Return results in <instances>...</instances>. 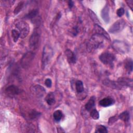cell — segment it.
<instances>
[{"mask_svg":"<svg viewBox=\"0 0 133 133\" xmlns=\"http://www.w3.org/2000/svg\"><path fill=\"white\" fill-rule=\"evenodd\" d=\"M37 15H38V10L36 9H35L30 11L28 14H26L24 16V18L27 19H33L35 18Z\"/></svg>","mask_w":133,"mask_h":133,"instance_id":"21","label":"cell"},{"mask_svg":"<svg viewBox=\"0 0 133 133\" xmlns=\"http://www.w3.org/2000/svg\"><path fill=\"white\" fill-rule=\"evenodd\" d=\"M125 68L128 73H130L132 71V61L131 59L126 60L125 62Z\"/></svg>","mask_w":133,"mask_h":133,"instance_id":"18","label":"cell"},{"mask_svg":"<svg viewBox=\"0 0 133 133\" xmlns=\"http://www.w3.org/2000/svg\"><path fill=\"white\" fill-rule=\"evenodd\" d=\"M11 35L13 38V40L15 42H17L18 40L19 37H20V33L19 32L15 29H14L11 31Z\"/></svg>","mask_w":133,"mask_h":133,"instance_id":"26","label":"cell"},{"mask_svg":"<svg viewBox=\"0 0 133 133\" xmlns=\"http://www.w3.org/2000/svg\"><path fill=\"white\" fill-rule=\"evenodd\" d=\"M95 100H96V97L93 96L90 98L88 102L86 103L85 105V109L88 111H90L92 109L94 108V107L95 105Z\"/></svg>","mask_w":133,"mask_h":133,"instance_id":"16","label":"cell"},{"mask_svg":"<svg viewBox=\"0 0 133 133\" xmlns=\"http://www.w3.org/2000/svg\"><path fill=\"white\" fill-rule=\"evenodd\" d=\"M126 26V22L123 19H119L115 22L109 28V32L111 33H117L121 32Z\"/></svg>","mask_w":133,"mask_h":133,"instance_id":"6","label":"cell"},{"mask_svg":"<svg viewBox=\"0 0 133 133\" xmlns=\"http://www.w3.org/2000/svg\"><path fill=\"white\" fill-rule=\"evenodd\" d=\"M31 92L38 97H43L45 93V89L43 86L39 85H34L31 87Z\"/></svg>","mask_w":133,"mask_h":133,"instance_id":"11","label":"cell"},{"mask_svg":"<svg viewBox=\"0 0 133 133\" xmlns=\"http://www.w3.org/2000/svg\"><path fill=\"white\" fill-rule=\"evenodd\" d=\"M90 116L94 119H98L99 117V114L98 111L96 109H92L90 113Z\"/></svg>","mask_w":133,"mask_h":133,"instance_id":"27","label":"cell"},{"mask_svg":"<svg viewBox=\"0 0 133 133\" xmlns=\"http://www.w3.org/2000/svg\"><path fill=\"white\" fill-rule=\"evenodd\" d=\"M128 5L129 6V7L132 9V3H133V1H126Z\"/></svg>","mask_w":133,"mask_h":133,"instance_id":"33","label":"cell"},{"mask_svg":"<svg viewBox=\"0 0 133 133\" xmlns=\"http://www.w3.org/2000/svg\"><path fill=\"white\" fill-rule=\"evenodd\" d=\"M5 94L9 97H14L21 92V90L16 86L11 85L5 89Z\"/></svg>","mask_w":133,"mask_h":133,"instance_id":"10","label":"cell"},{"mask_svg":"<svg viewBox=\"0 0 133 133\" xmlns=\"http://www.w3.org/2000/svg\"><path fill=\"white\" fill-rule=\"evenodd\" d=\"M104 39H105L103 36L94 34L87 43V49L89 51L96 50L103 45Z\"/></svg>","mask_w":133,"mask_h":133,"instance_id":"2","label":"cell"},{"mask_svg":"<svg viewBox=\"0 0 133 133\" xmlns=\"http://www.w3.org/2000/svg\"><path fill=\"white\" fill-rule=\"evenodd\" d=\"M39 38L40 32L39 30L38 29H35L29 40V46L31 49L35 50L37 48L39 45Z\"/></svg>","mask_w":133,"mask_h":133,"instance_id":"4","label":"cell"},{"mask_svg":"<svg viewBox=\"0 0 133 133\" xmlns=\"http://www.w3.org/2000/svg\"><path fill=\"white\" fill-rule=\"evenodd\" d=\"M101 15L102 18L104 20V21L108 23L110 21V17H109V6L106 5L102 9Z\"/></svg>","mask_w":133,"mask_h":133,"instance_id":"15","label":"cell"},{"mask_svg":"<svg viewBox=\"0 0 133 133\" xmlns=\"http://www.w3.org/2000/svg\"><path fill=\"white\" fill-rule=\"evenodd\" d=\"M94 32L95 34L100 35L104 37L107 40L110 41V37L108 32L104 30L98 24H95L94 26Z\"/></svg>","mask_w":133,"mask_h":133,"instance_id":"12","label":"cell"},{"mask_svg":"<svg viewBox=\"0 0 133 133\" xmlns=\"http://www.w3.org/2000/svg\"><path fill=\"white\" fill-rule=\"evenodd\" d=\"M35 54L32 51L26 52L21 60V64L24 69L28 68L34 58Z\"/></svg>","mask_w":133,"mask_h":133,"instance_id":"7","label":"cell"},{"mask_svg":"<svg viewBox=\"0 0 133 133\" xmlns=\"http://www.w3.org/2000/svg\"><path fill=\"white\" fill-rule=\"evenodd\" d=\"M54 55L52 48L49 45H45L43 48L42 57V66L44 69L50 61Z\"/></svg>","mask_w":133,"mask_h":133,"instance_id":"3","label":"cell"},{"mask_svg":"<svg viewBox=\"0 0 133 133\" xmlns=\"http://www.w3.org/2000/svg\"><path fill=\"white\" fill-rule=\"evenodd\" d=\"M71 32H72V34L74 36H76L77 35V34L78 33V32H79V28H78V26L76 25V26H73Z\"/></svg>","mask_w":133,"mask_h":133,"instance_id":"29","label":"cell"},{"mask_svg":"<svg viewBox=\"0 0 133 133\" xmlns=\"http://www.w3.org/2000/svg\"><path fill=\"white\" fill-rule=\"evenodd\" d=\"M129 113L127 111L123 112L118 116V118L125 122H127L129 119Z\"/></svg>","mask_w":133,"mask_h":133,"instance_id":"19","label":"cell"},{"mask_svg":"<svg viewBox=\"0 0 133 133\" xmlns=\"http://www.w3.org/2000/svg\"><path fill=\"white\" fill-rule=\"evenodd\" d=\"M53 117L56 122L60 121L62 117V112L60 110H56L53 114Z\"/></svg>","mask_w":133,"mask_h":133,"instance_id":"23","label":"cell"},{"mask_svg":"<svg viewBox=\"0 0 133 133\" xmlns=\"http://www.w3.org/2000/svg\"><path fill=\"white\" fill-rule=\"evenodd\" d=\"M95 132L97 133H107L108 132V130L105 126L102 125H99L97 126Z\"/></svg>","mask_w":133,"mask_h":133,"instance_id":"25","label":"cell"},{"mask_svg":"<svg viewBox=\"0 0 133 133\" xmlns=\"http://www.w3.org/2000/svg\"><path fill=\"white\" fill-rule=\"evenodd\" d=\"M88 14L91 19L95 23V24H98L100 23L99 21V19L97 17V15L95 14V12L93 11H92L90 9H88Z\"/></svg>","mask_w":133,"mask_h":133,"instance_id":"22","label":"cell"},{"mask_svg":"<svg viewBox=\"0 0 133 133\" xmlns=\"http://www.w3.org/2000/svg\"><path fill=\"white\" fill-rule=\"evenodd\" d=\"M18 31L20 33V37L24 38L26 37L30 32V26L25 21H20L16 25Z\"/></svg>","mask_w":133,"mask_h":133,"instance_id":"5","label":"cell"},{"mask_svg":"<svg viewBox=\"0 0 133 133\" xmlns=\"http://www.w3.org/2000/svg\"><path fill=\"white\" fill-rule=\"evenodd\" d=\"M41 115V113L35 110H31V111L29 113V117L32 119H34L35 118H37L38 117H39Z\"/></svg>","mask_w":133,"mask_h":133,"instance_id":"24","label":"cell"},{"mask_svg":"<svg viewBox=\"0 0 133 133\" xmlns=\"http://www.w3.org/2000/svg\"><path fill=\"white\" fill-rule=\"evenodd\" d=\"M100 60L105 64H111L115 60V56L109 52H104L99 56Z\"/></svg>","mask_w":133,"mask_h":133,"instance_id":"8","label":"cell"},{"mask_svg":"<svg viewBox=\"0 0 133 133\" xmlns=\"http://www.w3.org/2000/svg\"><path fill=\"white\" fill-rule=\"evenodd\" d=\"M124 12H125V10H124V9L122 7H121L119 8V9H117V11H116V14L117 15V16L119 17H122L124 14Z\"/></svg>","mask_w":133,"mask_h":133,"instance_id":"30","label":"cell"},{"mask_svg":"<svg viewBox=\"0 0 133 133\" xmlns=\"http://www.w3.org/2000/svg\"><path fill=\"white\" fill-rule=\"evenodd\" d=\"M114 103V99L111 97H106V98H103L99 102V105L103 107H109L111 105H113Z\"/></svg>","mask_w":133,"mask_h":133,"instance_id":"14","label":"cell"},{"mask_svg":"<svg viewBox=\"0 0 133 133\" xmlns=\"http://www.w3.org/2000/svg\"><path fill=\"white\" fill-rule=\"evenodd\" d=\"M68 5H69V7L70 9H71L73 6H74V3L72 1H69V2H68Z\"/></svg>","mask_w":133,"mask_h":133,"instance_id":"34","label":"cell"},{"mask_svg":"<svg viewBox=\"0 0 133 133\" xmlns=\"http://www.w3.org/2000/svg\"><path fill=\"white\" fill-rule=\"evenodd\" d=\"M75 88H76V91L78 93H82L84 90V85L83 82L80 80L77 81L75 83Z\"/></svg>","mask_w":133,"mask_h":133,"instance_id":"20","label":"cell"},{"mask_svg":"<svg viewBox=\"0 0 133 133\" xmlns=\"http://www.w3.org/2000/svg\"><path fill=\"white\" fill-rule=\"evenodd\" d=\"M45 84L47 87L50 88L52 86V81L51 79L49 78L46 79V80L45 81Z\"/></svg>","mask_w":133,"mask_h":133,"instance_id":"31","label":"cell"},{"mask_svg":"<svg viewBox=\"0 0 133 133\" xmlns=\"http://www.w3.org/2000/svg\"><path fill=\"white\" fill-rule=\"evenodd\" d=\"M45 100L48 105H51L54 104L55 103V97L54 93L49 92L45 98Z\"/></svg>","mask_w":133,"mask_h":133,"instance_id":"17","label":"cell"},{"mask_svg":"<svg viewBox=\"0 0 133 133\" xmlns=\"http://www.w3.org/2000/svg\"><path fill=\"white\" fill-rule=\"evenodd\" d=\"M103 84L113 89H122L127 87L131 86L132 81L126 77L119 78L117 81L106 79L103 81Z\"/></svg>","mask_w":133,"mask_h":133,"instance_id":"1","label":"cell"},{"mask_svg":"<svg viewBox=\"0 0 133 133\" xmlns=\"http://www.w3.org/2000/svg\"><path fill=\"white\" fill-rule=\"evenodd\" d=\"M113 47L119 52L125 53L129 50V46L126 43L120 41H115L113 43Z\"/></svg>","mask_w":133,"mask_h":133,"instance_id":"9","label":"cell"},{"mask_svg":"<svg viewBox=\"0 0 133 133\" xmlns=\"http://www.w3.org/2000/svg\"><path fill=\"white\" fill-rule=\"evenodd\" d=\"M23 5H24V3L23 2H20L17 6L16 7L15 10H14V14H18L22 9V8L23 7Z\"/></svg>","mask_w":133,"mask_h":133,"instance_id":"28","label":"cell"},{"mask_svg":"<svg viewBox=\"0 0 133 133\" xmlns=\"http://www.w3.org/2000/svg\"><path fill=\"white\" fill-rule=\"evenodd\" d=\"M65 56H66L68 61H69V63H72V64L76 63V56L72 50H71L69 49H66L65 51Z\"/></svg>","mask_w":133,"mask_h":133,"instance_id":"13","label":"cell"},{"mask_svg":"<svg viewBox=\"0 0 133 133\" xmlns=\"http://www.w3.org/2000/svg\"><path fill=\"white\" fill-rule=\"evenodd\" d=\"M117 119H118V118H117L115 116H112V117H110V118H109L108 123H109L110 125H112V124H113L115 122L117 121Z\"/></svg>","mask_w":133,"mask_h":133,"instance_id":"32","label":"cell"}]
</instances>
